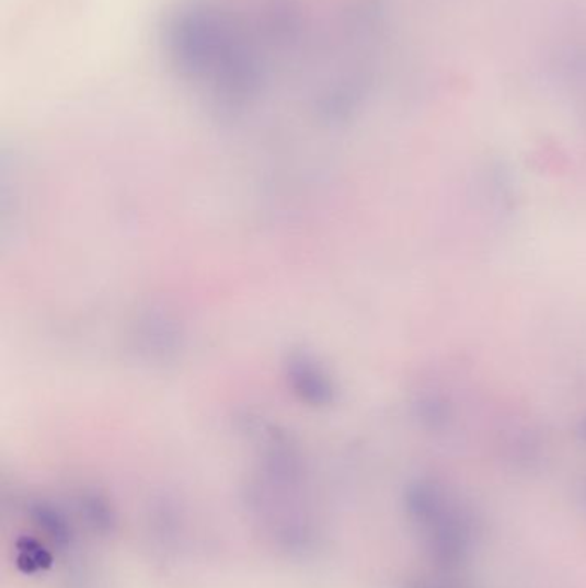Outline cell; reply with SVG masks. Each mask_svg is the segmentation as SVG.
I'll use <instances>...</instances> for the list:
<instances>
[{
  "label": "cell",
  "instance_id": "1",
  "mask_svg": "<svg viewBox=\"0 0 586 588\" xmlns=\"http://www.w3.org/2000/svg\"><path fill=\"white\" fill-rule=\"evenodd\" d=\"M160 45L171 71L226 111L255 102L271 80L272 60L252 20L217 0H186L169 11Z\"/></svg>",
  "mask_w": 586,
  "mask_h": 588
},
{
  "label": "cell",
  "instance_id": "2",
  "mask_svg": "<svg viewBox=\"0 0 586 588\" xmlns=\"http://www.w3.org/2000/svg\"><path fill=\"white\" fill-rule=\"evenodd\" d=\"M427 529L428 553L435 565L458 569L468 560L471 545L470 523L455 508L446 509Z\"/></svg>",
  "mask_w": 586,
  "mask_h": 588
},
{
  "label": "cell",
  "instance_id": "3",
  "mask_svg": "<svg viewBox=\"0 0 586 588\" xmlns=\"http://www.w3.org/2000/svg\"><path fill=\"white\" fill-rule=\"evenodd\" d=\"M407 511L413 520L418 521L422 527H427L432 521L449 508L443 491L435 484H416L410 488L406 497Z\"/></svg>",
  "mask_w": 586,
  "mask_h": 588
},
{
  "label": "cell",
  "instance_id": "4",
  "mask_svg": "<svg viewBox=\"0 0 586 588\" xmlns=\"http://www.w3.org/2000/svg\"><path fill=\"white\" fill-rule=\"evenodd\" d=\"M407 588H455L451 585L443 584V581L435 580H416L410 584Z\"/></svg>",
  "mask_w": 586,
  "mask_h": 588
}]
</instances>
